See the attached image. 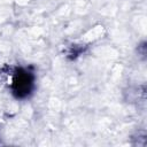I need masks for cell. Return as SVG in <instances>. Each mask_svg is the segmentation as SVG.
Here are the masks:
<instances>
[{
	"label": "cell",
	"instance_id": "obj_1",
	"mask_svg": "<svg viewBox=\"0 0 147 147\" xmlns=\"http://www.w3.org/2000/svg\"><path fill=\"white\" fill-rule=\"evenodd\" d=\"M33 82L34 76L31 71L23 68H17L13 75L11 83V90L15 96L20 99L28 96L33 88Z\"/></svg>",
	"mask_w": 147,
	"mask_h": 147
}]
</instances>
